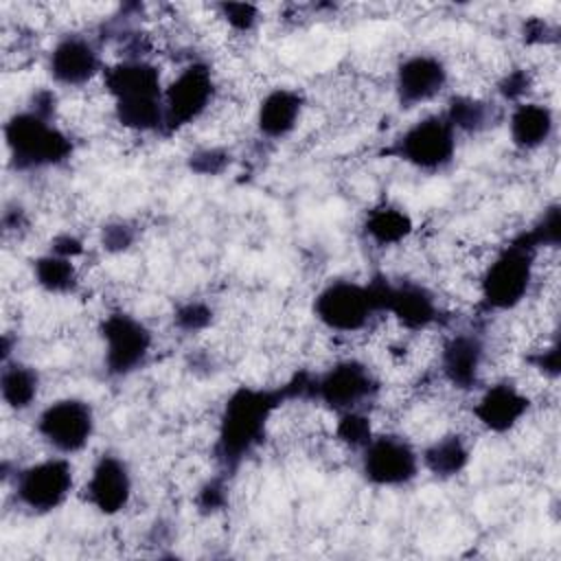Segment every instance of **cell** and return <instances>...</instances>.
Instances as JSON below:
<instances>
[{"instance_id":"cell-26","label":"cell","mask_w":561,"mask_h":561,"mask_svg":"<svg viewBox=\"0 0 561 561\" xmlns=\"http://www.w3.org/2000/svg\"><path fill=\"white\" fill-rule=\"evenodd\" d=\"M377 430L373 427L370 410H353L335 414V438L351 451H359Z\"/></svg>"},{"instance_id":"cell-33","label":"cell","mask_w":561,"mask_h":561,"mask_svg":"<svg viewBox=\"0 0 561 561\" xmlns=\"http://www.w3.org/2000/svg\"><path fill=\"white\" fill-rule=\"evenodd\" d=\"M228 502V482H226V473L219 471V476L206 480L199 489H197V495H195V504H197V511L199 513H217L226 506Z\"/></svg>"},{"instance_id":"cell-15","label":"cell","mask_w":561,"mask_h":561,"mask_svg":"<svg viewBox=\"0 0 561 561\" xmlns=\"http://www.w3.org/2000/svg\"><path fill=\"white\" fill-rule=\"evenodd\" d=\"M449 85V68L434 53H410L394 66L392 92L401 110H416L438 99Z\"/></svg>"},{"instance_id":"cell-5","label":"cell","mask_w":561,"mask_h":561,"mask_svg":"<svg viewBox=\"0 0 561 561\" xmlns=\"http://www.w3.org/2000/svg\"><path fill=\"white\" fill-rule=\"evenodd\" d=\"M311 313L322 329L337 335L362 333L383 316L373 278L366 283L353 278H333L324 283L311 300Z\"/></svg>"},{"instance_id":"cell-4","label":"cell","mask_w":561,"mask_h":561,"mask_svg":"<svg viewBox=\"0 0 561 561\" xmlns=\"http://www.w3.org/2000/svg\"><path fill=\"white\" fill-rule=\"evenodd\" d=\"M539 252L524 230L491 256L478 280L480 302L486 311H513L528 298L535 285Z\"/></svg>"},{"instance_id":"cell-25","label":"cell","mask_w":561,"mask_h":561,"mask_svg":"<svg viewBox=\"0 0 561 561\" xmlns=\"http://www.w3.org/2000/svg\"><path fill=\"white\" fill-rule=\"evenodd\" d=\"M445 118L451 123L456 134H482L497 121L495 105L480 96L454 94L443 110Z\"/></svg>"},{"instance_id":"cell-27","label":"cell","mask_w":561,"mask_h":561,"mask_svg":"<svg viewBox=\"0 0 561 561\" xmlns=\"http://www.w3.org/2000/svg\"><path fill=\"white\" fill-rule=\"evenodd\" d=\"M213 320H215V309L210 302L202 298L182 300L173 311V327L188 335L206 331L213 324Z\"/></svg>"},{"instance_id":"cell-24","label":"cell","mask_w":561,"mask_h":561,"mask_svg":"<svg viewBox=\"0 0 561 561\" xmlns=\"http://www.w3.org/2000/svg\"><path fill=\"white\" fill-rule=\"evenodd\" d=\"M35 285L50 296H70L79 287V272L72 259L59 256L50 250L42 252L31 263Z\"/></svg>"},{"instance_id":"cell-34","label":"cell","mask_w":561,"mask_h":561,"mask_svg":"<svg viewBox=\"0 0 561 561\" xmlns=\"http://www.w3.org/2000/svg\"><path fill=\"white\" fill-rule=\"evenodd\" d=\"M48 250L55 252V254H59V256H66V259L77 261L79 256H83L85 243H83V239H79V237L72 234V232H59V234H55V237L50 239Z\"/></svg>"},{"instance_id":"cell-35","label":"cell","mask_w":561,"mask_h":561,"mask_svg":"<svg viewBox=\"0 0 561 561\" xmlns=\"http://www.w3.org/2000/svg\"><path fill=\"white\" fill-rule=\"evenodd\" d=\"M533 368L541 370L546 377H557L559 375V342H550L543 344V348L535 351V355L530 357Z\"/></svg>"},{"instance_id":"cell-36","label":"cell","mask_w":561,"mask_h":561,"mask_svg":"<svg viewBox=\"0 0 561 561\" xmlns=\"http://www.w3.org/2000/svg\"><path fill=\"white\" fill-rule=\"evenodd\" d=\"M28 226V217L26 210L15 202V204H7L2 210V228L7 234L11 232H22Z\"/></svg>"},{"instance_id":"cell-23","label":"cell","mask_w":561,"mask_h":561,"mask_svg":"<svg viewBox=\"0 0 561 561\" xmlns=\"http://www.w3.org/2000/svg\"><path fill=\"white\" fill-rule=\"evenodd\" d=\"M42 392L39 370L20 357H11L2 362L0 368V397L2 403L13 412L31 410Z\"/></svg>"},{"instance_id":"cell-13","label":"cell","mask_w":561,"mask_h":561,"mask_svg":"<svg viewBox=\"0 0 561 561\" xmlns=\"http://www.w3.org/2000/svg\"><path fill=\"white\" fill-rule=\"evenodd\" d=\"M377 283L381 311L390 316L401 329L410 333H421L440 322V302L436 294L421 280L388 276H373Z\"/></svg>"},{"instance_id":"cell-20","label":"cell","mask_w":561,"mask_h":561,"mask_svg":"<svg viewBox=\"0 0 561 561\" xmlns=\"http://www.w3.org/2000/svg\"><path fill=\"white\" fill-rule=\"evenodd\" d=\"M508 140L522 153H533L546 147L557 129L554 110L541 101H522L508 112Z\"/></svg>"},{"instance_id":"cell-30","label":"cell","mask_w":561,"mask_h":561,"mask_svg":"<svg viewBox=\"0 0 561 561\" xmlns=\"http://www.w3.org/2000/svg\"><path fill=\"white\" fill-rule=\"evenodd\" d=\"M526 234L530 237V241L539 248H557L561 241V210L559 204H550L546 206V210L533 221L530 228H526Z\"/></svg>"},{"instance_id":"cell-7","label":"cell","mask_w":561,"mask_h":561,"mask_svg":"<svg viewBox=\"0 0 561 561\" xmlns=\"http://www.w3.org/2000/svg\"><path fill=\"white\" fill-rule=\"evenodd\" d=\"M458 134L443 112L425 114L410 123L390 145L388 153L421 173L447 171L458 151Z\"/></svg>"},{"instance_id":"cell-16","label":"cell","mask_w":561,"mask_h":561,"mask_svg":"<svg viewBox=\"0 0 561 561\" xmlns=\"http://www.w3.org/2000/svg\"><path fill=\"white\" fill-rule=\"evenodd\" d=\"M486 364V340L476 329L449 333L438 348L440 377L460 392H476L482 386Z\"/></svg>"},{"instance_id":"cell-9","label":"cell","mask_w":561,"mask_h":561,"mask_svg":"<svg viewBox=\"0 0 561 561\" xmlns=\"http://www.w3.org/2000/svg\"><path fill=\"white\" fill-rule=\"evenodd\" d=\"M99 337L103 344V370L110 379H125L145 368L156 344L151 329L123 309L101 318Z\"/></svg>"},{"instance_id":"cell-2","label":"cell","mask_w":561,"mask_h":561,"mask_svg":"<svg viewBox=\"0 0 561 561\" xmlns=\"http://www.w3.org/2000/svg\"><path fill=\"white\" fill-rule=\"evenodd\" d=\"M116 123L134 134H162V70L149 57H121L103 72Z\"/></svg>"},{"instance_id":"cell-32","label":"cell","mask_w":561,"mask_h":561,"mask_svg":"<svg viewBox=\"0 0 561 561\" xmlns=\"http://www.w3.org/2000/svg\"><path fill=\"white\" fill-rule=\"evenodd\" d=\"M530 88H533V77H530V72H528L526 68H513V70H508V72L497 81V88H495V90H497L500 99H502L504 103H511V107H513V105H517V103L530 99V96H528Z\"/></svg>"},{"instance_id":"cell-14","label":"cell","mask_w":561,"mask_h":561,"mask_svg":"<svg viewBox=\"0 0 561 561\" xmlns=\"http://www.w3.org/2000/svg\"><path fill=\"white\" fill-rule=\"evenodd\" d=\"M103 53L94 37L85 33H64L46 55V72L59 88H83L105 72Z\"/></svg>"},{"instance_id":"cell-12","label":"cell","mask_w":561,"mask_h":561,"mask_svg":"<svg viewBox=\"0 0 561 561\" xmlns=\"http://www.w3.org/2000/svg\"><path fill=\"white\" fill-rule=\"evenodd\" d=\"M215 94L217 83L210 66L199 59H191L188 64H184L175 72V77L164 83L162 134H175L197 123L210 110Z\"/></svg>"},{"instance_id":"cell-18","label":"cell","mask_w":561,"mask_h":561,"mask_svg":"<svg viewBox=\"0 0 561 561\" xmlns=\"http://www.w3.org/2000/svg\"><path fill=\"white\" fill-rule=\"evenodd\" d=\"M473 419L489 434H508L513 432L530 412V397L522 386L508 379H497L476 390Z\"/></svg>"},{"instance_id":"cell-10","label":"cell","mask_w":561,"mask_h":561,"mask_svg":"<svg viewBox=\"0 0 561 561\" xmlns=\"http://www.w3.org/2000/svg\"><path fill=\"white\" fill-rule=\"evenodd\" d=\"M357 460L362 478L375 489H403L421 473L419 447L399 432H375Z\"/></svg>"},{"instance_id":"cell-3","label":"cell","mask_w":561,"mask_h":561,"mask_svg":"<svg viewBox=\"0 0 561 561\" xmlns=\"http://www.w3.org/2000/svg\"><path fill=\"white\" fill-rule=\"evenodd\" d=\"M2 136L9 164L20 173L57 169L75 153V140L57 123V112H46L31 103L4 121Z\"/></svg>"},{"instance_id":"cell-6","label":"cell","mask_w":561,"mask_h":561,"mask_svg":"<svg viewBox=\"0 0 561 561\" xmlns=\"http://www.w3.org/2000/svg\"><path fill=\"white\" fill-rule=\"evenodd\" d=\"M7 482L20 508L31 515H48L66 504L77 480L70 458L53 454L28 465H15Z\"/></svg>"},{"instance_id":"cell-8","label":"cell","mask_w":561,"mask_h":561,"mask_svg":"<svg viewBox=\"0 0 561 561\" xmlns=\"http://www.w3.org/2000/svg\"><path fill=\"white\" fill-rule=\"evenodd\" d=\"M379 390V377L364 359L340 357L313 375L311 401L333 414H344L353 410H370Z\"/></svg>"},{"instance_id":"cell-28","label":"cell","mask_w":561,"mask_h":561,"mask_svg":"<svg viewBox=\"0 0 561 561\" xmlns=\"http://www.w3.org/2000/svg\"><path fill=\"white\" fill-rule=\"evenodd\" d=\"M217 18L234 33H252L261 22V9L252 2H219L215 4Z\"/></svg>"},{"instance_id":"cell-17","label":"cell","mask_w":561,"mask_h":561,"mask_svg":"<svg viewBox=\"0 0 561 561\" xmlns=\"http://www.w3.org/2000/svg\"><path fill=\"white\" fill-rule=\"evenodd\" d=\"M83 497L105 517L123 513L134 497V476L127 460L114 451L99 454L85 478Z\"/></svg>"},{"instance_id":"cell-29","label":"cell","mask_w":561,"mask_h":561,"mask_svg":"<svg viewBox=\"0 0 561 561\" xmlns=\"http://www.w3.org/2000/svg\"><path fill=\"white\" fill-rule=\"evenodd\" d=\"M138 241V228L129 219L105 221L99 230V245L110 254H123Z\"/></svg>"},{"instance_id":"cell-11","label":"cell","mask_w":561,"mask_h":561,"mask_svg":"<svg viewBox=\"0 0 561 561\" xmlns=\"http://www.w3.org/2000/svg\"><path fill=\"white\" fill-rule=\"evenodd\" d=\"M96 432V414L81 397H59L46 403L35 416L37 438L59 456L81 454Z\"/></svg>"},{"instance_id":"cell-21","label":"cell","mask_w":561,"mask_h":561,"mask_svg":"<svg viewBox=\"0 0 561 561\" xmlns=\"http://www.w3.org/2000/svg\"><path fill=\"white\" fill-rule=\"evenodd\" d=\"M421 454V469L436 480L458 478L471 462V445L460 432H447L430 440Z\"/></svg>"},{"instance_id":"cell-22","label":"cell","mask_w":561,"mask_h":561,"mask_svg":"<svg viewBox=\"0 0 561 561\" xmlns=\"http://www.w3.org/2000/svg\"><path fill=\"white\" fill-rule=\"evenodd\" d=\"M414 230V221L405 208L392 202H381L373 206L364 221L362 232L375 248H394L408 241Z\"/></svg>"},{"instance_id":"cell-19","label":"cell","mask_w":561,"mask_h":561,"mask_svg":"<svg viewBox=\"0 0 561 561\" xmlns=\"http://www.w3.org/2000/svg\"><path fill=\"white\" fill-rule=\"evenodd\" d=\"M305 114V96L294 88H272L263 94L256 105L254 125L256 131L267 140H285L300 125Z\"/></svg>"},{"instance_id":"cell-31","label":"cell","mask_w":561,"mask_h":561,"mask_svg":"<svg viewBox=\"0 0 561 561\" xmlns=\"http://www.w3.org/2000/svg\"><path fill=\"white\" fill-rule=\"evenodd\" d=\"M232 162V156L224 147H197L188 153L186 164L197 175H221Z\"/></svg>"},{"instance_id":"cell-1","label":"cell","mask_w":561,"mask_h":561,"mask_svg":"<svg viewBox=\"0 0 561 561\" xmlns=\"http://www.w3.org/2000/svg\"><path fill=\"white\" fill-rule=\"evenodd\" d=\"M313 373H296L276 388L239 386L221 405L213 458L221 473L232 476L267 438L270 423L285 401L311 399Z\"/></svg>"}]
</instances>
